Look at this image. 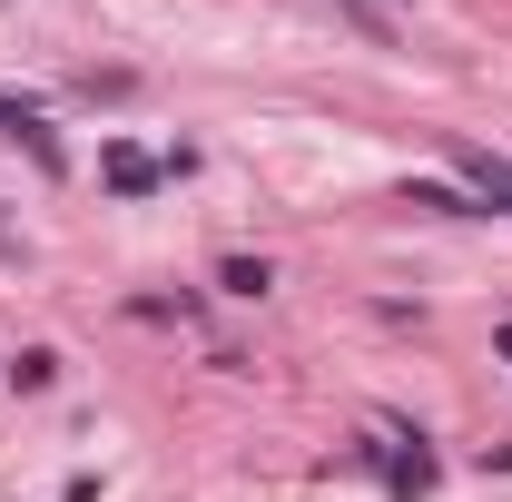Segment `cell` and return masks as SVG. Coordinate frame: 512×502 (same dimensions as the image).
<instances>
[{"label":"cell","mask_w":512,"mask_h":502,"mask_svg":"<svg viewBox=\"0 0 512 502\" xmlns=\"http://www.w3.org/2000/svg\"><path fill=\"white\" fill-rule=\"evenodd\" d=\"M99 168H109V188H119V197H148V188H158V158H148V148H128V138L99 148Z\"/></svg>","instance_id":"6da1fadb"},{"label":"cell","mask_w":512,"mask_h":502,"mask_svg":"<svg viewBox=\"0 0 512 502\" xmlns=\"http://www.w3.org/2000/svg\"><path fill=\"white\" fill-rule=\"evenodd\" d=\"M453 168H463V188L483 197V207H512V158H483V148H453Z\"/></svg>","instance_id":"7a4b0ae2"},{"label":"cell","mask_w":512,"mask_h":502,"mask_svg":"<svg viewBox=\"0 0 512 502\" xmlns=\"http://www.w3.org/2000/svg\"><path fill=\"white\" fill-rule=\"evenodd\" d=\"M384 483H394V502H424V493H434V453H424V434L394 453V473H384Z\"/></svg>","instance_id":"3957f363"},{"label":"cell","mask_w":512,"mask_h":502,"mask_svg":"<svg viewBox=\"0 0 512 502\" xmlns=\"http://www.w3.org/2000/svg\"><path fill=\"white\" fill-rule=\"evenodd\" d=\"M217 286H227V296H266V286H276V266H266V256H217Z\"/></svg>","instance_id":"277c9868"},{"label":"cell","mask_w":512,"mask_h":502,"mask_svg":"<svg viewBox=\"0 0 512 502\" xmlns=\"http://www.w3.org/2000/svg\"><path fill=\"white\" fill-rule=\"evenodd\" d=\"M335 10H345V20H355L375 50H394V10H384V0H335Z\"/></svg>","instance_id":"5b68a950"},{"label":"cell","mask_w":512,"mask_h":502,"mask_svg":"<svg viewBox=\"0 0 512 502\" xmlns=\"http://www.w3.org/2000/svg\"><path fill=\"white\" fill-rule=\"evenodd\" d=\"M10 375H20V394H50V384H60V355H40V345H30Z\"/></svg>","instance_id":"8992f818"},{"label":"cell","mask_w":512,"mask_h":502,"mask_svg":"<svg viewBox=\"0 0 512 502\" xmlns=\"http://www.w3.org/2000/svg\"><path fill=\"white\" fill-rule=\"evenodd\" d=\"M40 119V109H30V99H10V89H0V128H10V138H20V128Z\"/></svg>","instance_id":"52a82bcc"}]
</instances>
